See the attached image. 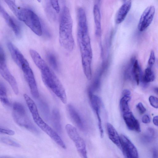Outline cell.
Instances as JSON below:
<instances>
[{"instance_id": "obj_1", "label": "cell", "mask_w": 158, "mask_h": 158, "mask_svg": "<svg viewBox=\"0 0 158 158\" xmlns=\"http://www.w3.org/2000/svg\"><path fill=\"white\" fill-rule=\"evenodd\" d=\"M77 17V40L80 48L84 73L88 80L92 78V50L89 34L87 18L84 9L78 8Z\"/></svg>"}, {"instance_id": "obj_2", "label": "cell", "mask_w": 158, "mask_h": 158, "mask_svg": "<svg viewBox=\"0 0 158 158\" xmlns=\"http://www.w3.org/2000/svg\"><path fill=\"white\" fill-rule=\"evenodd\" d=\"M73 22L69 8L64 6L59 26V40L61 45L68 51L73 49L75 42L73 35Z\"/></svg>"}, {"instance_id": "obj_3", "label": "cell", "mask_w": 158, "mask_h": 158, "mask_svg": "<svg viewBox=\"0 0 158 158\" xmlns=\"http://www.w3.org/2000/svg\"><path fill=\"white\" fill-rule=\"evenodd\" d=\"M5 2L17 17L35 33L39 36L42 35V26L39 19L33 11L19 6L13 1L6 0Z\"/></svg>"}, {"instance_id": "obj_4", "label": "cell", "mask_w": 158, "mask_h": 158, "mask_svg": "<svg viewBox=\"0 0 158 158\" xmlns=\"http://www.w3.org/2000/svg\"><path fill=\"white\" fill-rule=\"evenodd\" d=\"M39 69L41 72L42 81L45 85L50 89L64 104L67 102L64 89L61 82L46 63Z\"/></svg>"}, {"instance_id": "obj_5", "label": "cell", "mask_w": 158, "mask_h": 158, "mask_svg": "<svg viewBox=\"0 0 158 158\" xmlns=\"http://www.w3.org/2000/svg\"><path fill=\"white\" fill-rule=\"evenodd\" d=\"M12 116L15 122L20 126L34 134L39 133V130L29 119L24 107L21 103L15 102L13 104Z\"/></svg>"}, {"instance_id": "obj_6", "label": "cell", "mask_w": 158, "mask_h": 158, "mask_svg": "<svg viewBox=\"0 0 158 158\" xmlns=\"http://www.w3.org/2000/svg\"><path fill=\"white\" fill-rule=\"evenodd\" d=\"M65 128L69 136L73 142L81 158H88L85 143L76 128L69 124L66 125Z\"/></svg>"}, {"instance_id": "obj_7", "label": "cell", "mask_w": 158, "mask_h": 158, "mask_svg": "<svg viewBox=\"0 0 158 158\" xmlns=\"http://www.w3.org/2000/svg\"><path fill=\"white\" fill-rule=\"evenodd\" d=\"M4 51L1 45L0 47V73L3 77L9 83L14 93L18 95L19 89L17 82L8 69L6 62Z\"/></svg>"}, {"instance_id": "obj_8", "label": "cell", "mask_w": 158, "mask_h": 158, "mask_svg": "<svg viewBox=\"0 0 158 158\" xmlns=\"http://www.w3.org/2000/svg\"><path fill=\"white\" fill-rule=\"evenodd\" d=\"M155 12L154 6L147 7L142 13L138 24V29L140 31H145L151 24L153 21Z\"/></svg>"}, {"instance_id": "obj_9", "label": "cell", "mask_w": 158, "mask_h": 158, "mask_svg": "<svg viewBox=\"0 0 158 158\" xmlns=\"http://www.w3.org/2000/svg\"><path fill=\"white\" fill-rule=\"evenodd\" d=\"M122 150L125 158H139L137 150L135 146L125 135L120 136Z\"/></svg>"}, {"instance_id": "obj_10", "label": "cell", "mask_w": 158, "mask_h": 158, "mask_svg": "<svg viewBox=\"0 0 158 158\" xmlns=\"http://www.w3.org/2000/svg\"><path fill=\"white\" fill-rule=\"evenodd\" d=\"M22 70L29 86L31 95L34 98H38L39 92L33 73L30 65L24 68Z\"/></svg>"}, {"instance_id": "obj_11", "label": "cell", "mask_w": 158, "mask_h": 158, "mask_svg": "<svg viewBox=\"0 0 158 158\" xmlns=\"http://www.w3.org/2000/svg\"><path fill=\"white\" fill-rule=\"evenodd\" d=\"M91 103L94 112L96 115L98 121V126L101 138L103 136V131L102 126L101 119L100 115V111L102 105V101L100 98L97 96L90 94Z\"/></svg>"}, {"instance_id": "obj_12", "label": "cell", "mask_w": 158, "mask_h": 158, "mask_svg": "<svg viewBox=\"0 0 158 158\" xmlns=\"http://www.w3.org/2000/svg\"><path fill=\"white\" fill-rule=\"evenodd\" d=\"M0 12L8 26L12 29L17 36H19L21 29L19 23L16 20L10 16L1 6Z\"/></svg>"}, {"instance_id": "obj_13", "label": "cell", "mask_w": 158, "mask_h": 158, "mask_svg": "<svg viewBox=\"0 0 158 158\" xmlns=\"http://www.w3.org/2000/svg\"><path fill=\"white\" fill-rule=\"evenodd\" d=\"M123 118L128 128L137 132L141 131L140 125L138 120L130 111L123 114Z\"/></svg>"}, {"instance_id": "obj_14", "label": "cell", "mask_w": 158, "mask_h": 158, "mask_svg": "<svg viewBox=\"0 0 158 158\" xmlns=\"http://www.w3.org/2000/svg\"><path fill=\"white\" fill-rule=\"evenodd\" d=\"M131 1H125L118 10L115 16V21L116 23H121L125 19L131 6Z\"/></svg>"}, {"instance_id": "obj_15", "label": "cell", "mask_w": 158, "mask_h": 158, "mask_svg": "<svg viewBox=\"0 0 158 158\" xmlns=\"http://www.w3.org/2000/svg\"><path fill=\"white\" fill-rule=\"evenodd\" d=\"M93 16L95 27V34L98 37L102 35L101 15L100 7L97 3L94 4L93 10Z\"/></svg>"}, {"instance_id": "obj_16", "label": "cell", "mask_w": 158, "mask_h": 158, "mask_svg": "<svg viewBox=\"0 0 158 158\" xmlns=\"http://www.w3.org/2000/svg\"><path fill=\"white\" fill-rule=\"evenodd\" d=\"M107 130L108 136L110 139L121 149V144L120 137L114 127L111 124L107 123Z\"/></svg>"}, {"instance_id": "obj_17", "label": "cell", "mask_w": 158, "mask_h": 158, "mask_svg": "<svg viewBox=\"0 0 158 158\" xmlns=\"http://www.w3.org/2000/svg\"><path fill=\"white\" fill-rule=\"evenodd\" d=\"M68 110L71 119L79 128L82 129L83 124L82 119L75 108L72 105H69Z\"/></svg>"}, {"instance_id": "obj_18", "label": "cell", "mask_w": 158, "mask_h": 158, "mask_svg": "<svg viewBox=\"0 0 158 158\" xmlns=\"http://www.w3.org/2000/svg\"><path fill=\"white\" fill-rule=\"evenodd\" d=\"M155 79V75L152 68L148 67L145 70L144 73L142 75L140 81L143 85H147L150 82H152Z\"/></svg>"}, {"instance_id": "obj_19", "label": "cell", "mask_w": 158, "mask_h": 158, "mask_svg": "<svg viewBox=\"0 0 158 158\" xmlns=\"http://www.w3.org/2000/svg\"><path fill=\"white\" fill-rule=\"evenodd\" d=\"M131 99L130 95H123L120 101V108L123 114L130 111L128 102Z\"/></svg>"}, {"instance_id": "obj_20", "label": "cell", "mask_w": 158, "mask_h": 158, "mask_svg": "<svg viewBox=\"0 0 158 158\" xmlns=\"http://www.w3.org/2000/svg\"><path fill=\"white\" fill-rule=\"evenodd\" d=\"M52 119L54 127L58 131H60L61 128L60 116L59 111L56 109H54L52 110Z\"/></svg>"}, {"instance_id": "obj_21", "label": "cell", "mask_w": 158, "mask_h": 158, "mask_svg": "<svg viewBox=\"0 0 158 158\" xmlns=\"http://www.w3.org/2000/svg\"><path fill=\"white\" fill-rule=\"evenodd\" d=\"M0 99L2 104L6 106L10 104V102L7 98V91L4 84L0 82Z\"/></svg>"}, {"instance_id": "obj_22", "label": "cell", "mask_w": 158, "mask_h": 158, "mask_svg": "<svg viewBox=\"0 0 158 158\" xmlns=\"http://www.w3.org/2000/svg\"><path fill=\"white\" fill-rule=\"evenodd\" d=\"M48 60L51 66L55 69L57 70L58 65L56 58L55 55L50 52L48 53L47 54Z\"/></svg>"}, {"instance_id": "obj_23", "label": "cell", "mask_w": 158, "mask_h": 158, "mask_svg": "<svg viewBox=\"0 0 158 158\" xmlns=\"http://www.w3.org/2000/svg\"><path fill=\"white\" fill-rule=\"evenodd\" d=\"M1 141L3 143L9 146L19 148L20 145L19 143L7 137H2L0 139Z\"/></svg>"}, {"instance_id": "obj_24", "label": "cell", "mask_w": 158, "mask_h": 158, "mask_svg": "<svg viewBox=\"0 0 158 158\" xmlns=\"http://www.w3.org/2000/svg\"><path fill=\"white\" fill-rule=\"evenodd\" d=\"M156 60L155 52L153 50L151 52L149 57L148 61V67L152 68L155 64Z\"/></svg>"}, {"instance_id": "obj_25", "label": "cell", "mask_w": 158, "mask_h": 158, "mask_svg": "<svg viewBox=\"0 0 158 158\" xmlns=\"http://www.w3.org/2000/svg\"><path fill=\"white\" fill-rule=\"evenodd\" d=\"M150 105L155 108H158V98L154 96H151L149 98Z\"/></svg>"}, {"instance_id": "obj_26", "label": "cell", "mask_w": 158, "mask_h": 158, "mask_svg": "<svg viewBox=\"0 0 158 158\" xmlns=\"http://www.w3.org/2000/svg\"><path fill=\"white\" fill-rule=\"evenodd\" d=\"M50 2L52 6L56 13H59L60 11V7L58 1L51 0Z\"/></svg>"}, {"instance_id": "obj_27", "label": "cell", "mask_w": 158, "mask_h": 158, "mask_svg": "<svg viewBox=\"0 0 158 158\" xmlns=\"http://www.w3.org/2000/svg\"><path fill=\"white\" fill-rule=\"evenodd\" d=\"M155 131L154 130L151 128H149L147 131L146 135H145L146 139L149 140H151L154 135Z\"/></svg>"}, {"instance_id": "obj_28", "label": "cell", "mask_w": 158, "mask_h": 158, "mask_svg": "<svg viewBox=\"0 0 158 158\" xmlns=\"http://www.w3.org/2000/svg\"><path fill=\"white\" fill-rule=\"evenodd\" d=\"M0 133L10 135H14L15 134V132L12 130L6 129L1 127L0 128Z\"/></svg>"}, {"instance_id": "obj_29", "label": "cell", "mask_w": 158, "mask_h": 158, "mask_svg": "<svg viewBox=\"0 0 158 158\" xmlns=\"http://www.w3.org/2000/svg\"><path fill=\"white\" fill-rule=\"evenodd\" d=\"M136 108L141 114H143L146 111V109L141 102L139 103L136 106Z\"/></svg>"}, {"instance_id": "obj_30", "label": "cell", "mask_w": 158, "mask_h": 158, "mask_svg": "<svg viewBox=\"0 0 158 158\" xmlns=\"http://www.w3.org/2000/svg\"><path fill=\"white\" fill-rule=\"evenodd\" d=\"M142 122L144 123H148L150 122V119L149 116L147 114L145 115L142 117Z\"/></svg>"}, {"instance_id": "obj_31", "label": "cell", "mask_w": 158, "mask_h": 158, "mask_svg": "<svg viewBox=\"0 0 158 158\" xmlns=\"http://www.w3.org/2000/svg\"><path fill=\"white\" fill-rule=\"evenodd\" d=\"M153 122L155 125L158 126V116H156L153 117Z\"/></svg>"}, {"instance_id": "obj_32", "label": "cell", "mask_w": 158, "mask_h": 158, "mask_svg": "<svg viewBox=\"0 0 158 158\" xmlns=\"http://www.w3.org/2000/svg\"><path fill=\"white\" fill-rule=\"evenodd\" d=\"M130 91L127 89H124L122 92L123 95H130Z\"/></svg>"}, {"instance_id": "obj_33", "label": "cell", "mask_w": 158, "mask_h": 158, "mask_svg": "<svg viewBox=\"0 0 158 158\" xmlns=\"http://www.w3.org/2000/svg\"><path fill=\"white\" fill-rule=\"evenodd\" d=\"M154 91L158 94V87H156L154 88Z\"/></svg>"}]
</instances>
